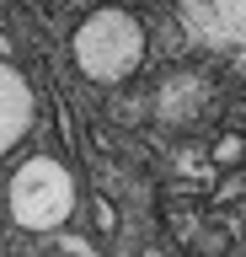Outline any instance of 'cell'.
I'll list each match as a JSON object with an SVG mask.
<instances>
[{
    "label": "cell",
    "mask_w": 246,
    "mask_h": 257,
    "mask_svg": "<svg viewBox=\"0 0 246 257\" xmlns=\"http://www.w3.org/2000/svg\"><path fill=\"white\" fill-rule=\"evenodd\" d=\"M33 257H97V252H91L81 236H65V241H49V246H43V252H33Z\"/></svg>",
    "instance_id": "5b68a950"
},
{
    "label": "cell",
    "mask_w": 246,
    "mask_h": 257,
    "mask_svg": "<svg viewBox=\"0 0 246 257\" xmlns=\"http://www.w3.org/2000/svg\"><path fill=\"white\" fill-rule=\"evenodd\" d=\"M187 16L214 38H246V0H187Z\"/></svg>",
    "instance_id": "277c9868"
},
{
    "label": "cell",
    "mask_w": 246,
    "mask_h": 257,
    "mask_svg": "<svg viewBox=\"0 0 246 257\" xmlns=\"http://www.w3.org/2000/svg\"><path fill=\"white\" fill-rule=\"evenodd\" d=\"M145 59V32L129 11H91L75 32V64H81L91 80H129Z\"/></svg>",
    "instance_id": "6da1fadb"
},
{
    "label": "cell",
    "mask_w": 246,
    "mask_h": 257,
    "mask_svg": "<svg viewBox=\"0 0 246 257\" xmlns=\"http://www.w3.org/2000/svg\"><path fill=\"white\" fill-rule=\"evenodd\" d=\"M241 150H246V145L235 140V134H225V140L214 145V161H219V166H230V161H241Z\"/></svg>",
    "instance_id": "8992f818"
},
{
    "label": "cell",
    "mask_w": 246,
    "mask_h": 257,
    "mask_svg": "<svg viewBox=\"0 0 246 257\" xmlns=\"http://www.w3.org/2000/svg\"><path fill=\"white\" fill-rule=\"evenodd\" d=\"M6 204H11V220L22 230H59V225L75 214V177L59 166L54 156H33L11 177L6 188Z\"/></svg>",
    "instance_id": "7a4b0ae2"
},
{
    "label": "cell",
    "mask_w": 246,
    "mask_h": 257,
    "mask_svg": "<svg viewBox=\"0 0 246 257\" xmlns=\"http://www.w3.org/2000/svg\"><path fill=\"white\" fill-rule=\"evenodd\" d=\"M33 128V86L0 59V156Z\"/></svg>",
    "instance_id": "3957f363"
},
{
    "label": "cell",
    "mask_w": 246,
    "mask_h": 257,
    "mask_svg": "<svg viewBox=\"0 0 246 257\" xmlns=\"http://www.w3.org/2000/svg\"><path fill=\"white\" fill-rule=\"evenodd\" d=\"M145 257H171V252H145Z\"/></svg>",
    "instance_id": "52a82bcc"
}]
</instances>
